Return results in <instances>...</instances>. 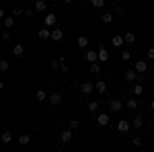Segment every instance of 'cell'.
Here are the masks:
<instances>
[{
    "mask_svg": "<svg viewBox=\"0 0 154 152\" xmlns=\"http://www.w3.org/2000/svg\"><path fill=\"white\" fill-rule=\"evenodd\" d=\"M146 56H148V60H154V47L148 49V54H146Z\"/></svg>",
    "mask_w": 154,
    "mask_h": 152,
    "instance_id": "8d00e7d4",
    "label": "cell"
},
{
    "mask_svg": "<svg viewBox=\"0 0 154 152\" xmlns=\"http://www.w3.org/2000/svg\"><path fill=\"white\" fill-rule=\"evenodd\" d=\"M45 97H48V93L43 91V88H39V91H35V99L41 103V101H45Z\"/></svg>",
    "mask_w": 154,
    "mask_h": 152,
    "instance_id": "d6986e66",
    "label": "cell"
},
{
    "mask_svg": "<svg viewBox=\"0 0 154 152\" xmlns=\"http://www.w3.org/2000/svg\"><path fill=\"white\" fill-rule=\"evenodd\" d=\"M29 136H27V134H23V136H19V144H21V146H27V144H29Z\"/></svg>",
    "mask_w": 154,
    "mask_h": 152,
    "instance_id": "484cf974",
    "label": "cell"
},
{
    "mask_svg": "<svg viewBox=\"0 0 154 152\" xmlns=\"http://www.w3.org/2000/svg\"><path fill=\"white\" fill-rule=\"evenodd\" d=\"M25 2H29V0H25Z\"/></svg>",
    "mask_w": 154,
    "mask_h": 152,
    "instance_id": "ee69618b",
    "label": "cell"
},
{
    "mask_svg": "<svg viewBox=\"0 0 154 152\" xmlns=\"http://www.w3.org/2000/svg\"><path fill=\"white\" fill-rule=\"evenodd\" d=\"M130 58H131V54L128 51V49H123V51H121V60H125V62H128Z\"/></svg>",
    "mask_w": 154,
    "mask_h": 152,
    "instance_id": "d590c367",
    "label": "cell"
},
{
    "mask_svg": "<svg viewBox=\"0 0 154 152\" xmlns=\"http://www.w3.org/2000/svg\"><path fill=\"white\" fill-rule=\"evenodd\" d=\"M35 11H45V0H35Z\"/></svg>",
    "mask_w": 154,
    "mask_h": 152,
    "instance_id": "83f0119b",
    "label": "cell"
},
{
    "mask_svg": "<svg viewBox=\"0 0 154 152\" xmlns=\"http://www.w3.org/2000/svg\"><path fill=\"white\" fill-rule=\"evenodd\" d=\"M23 54H25V47L21 45V43L12 45V56H14V58H23Z\"/></svg>",
    "mask_w": 154,
    "mask_h": 152,
    "instance_id": "52a82bcc",
    "label": "cell"
},
{
    "mask_svg": "<svg viewBox=\"0 0 154 152\" xmlns=\"http://www.w3.org/2000/svg\"><path fill=\"white\" fill-rule=\"evenodd\" d=\"M60 140H62V142H70V140H72V129H62Z\"/></svg>",
    "mask_w": 154,
    "mask_h": 152,
    "instance_id": "5bb4252c",
    "label": "cell"
},
{
    "mask_svg": "<svg viewBox=\"0 0 154 152\" xmlns=\"http://www.w3.org/2000/svg\"><path fill=\"white\" fill-rule=\"evenodd\" d=\"M8 68H11V64H8V60H0V70H2V72H6Z\"/></svg>",
    "mask_w": 154,
    "mask_h": 152,
    "instance_id": "f1b7e54d",
    "label": "cell"
},
{
    "mask_svg": "<svg viewBox=\"0 0 154 152\" xmlns=\"http://www.w3.org/2000/svg\"><path fill=\"white\" fill-rule=\"evenodd\" d=\"M12 14H25L23 8H12Z\"/></svg>",
    "mask_w": 154,
    "mask_h": 152,
    "instance_id": "f35d334b",
    "label": "cell"
},
{
    "mask_svg": "<svg viewBox=\"0 0 154 152\" xmlns=\"http://www.w3.org/2000/svg\"><path fill=\"white\" fill-rule=\"evenodd\" d=\"M109 60V51L105 47H99V62H107Z\"/></svg>",
    "mask_w": 154,
    "mask_h": 152,
    "instance_id": "e0dca14e",
    "label": "cell"
},
{
    "mask_svg": "<svg viewBox=\"0 0 154 152\" xmlns=\"http://www.w3.org/2000/svg\"><path fill=\"white\" fill-rule=\"evenodd\" d=\"M115 14H123V6H115Z\"/></svg>",
    "mask_w": 154,
    "mask_h": 152,
    "instance_id": "ab89813d",
    "label": "cell"
},
{
    "mask_svg": "<svg viewBox=\"0 0 154 152\" xmlns=\"http://www.w3.org/2000/svg\"><path fill=\"white\" fill-rule=\"evenodd\" d=\"M97 109H99V103H97V101L88 103V111H91V113H97Z\"/></svg>",
    "mask_w": 154,
    "mask_h": 152,
    "instance_id": "1f68e13d",
    "label": "cell"
},
{
    "mask_svg": "<svg viewBox=\"0 0 154 152\" xmlns=\"http://www.w3.org/2000/svg\"><path fill=\"white\" fill-rule=\"evenodd\" d=\"M56 23H58V17H56L54 12L45 14V27H56Z\"/></svg>",
    "mask_w": 154,
    "mask_h": 152,
    "instance_id": "8992f818",
    "label": "cell"
},
{
    "mask_svg": "<svg viewBox=\"0 0 154 152\" xmlns=\"http://www.w3.org/2000/svg\"><path fill=\"white\" fill-rule=\"evenodd\" d=\"M91 72H93V74H99V72H101V66H99V62L91 64Z\"/></svg>",
    "mask_w": 154,
    "mask_h": 152,
    "instance_id": "4dcf8cb0",
    "label": "cell"
},
{
    "mask_svg": "<svg viewBox=\"0 0 154 152\" xmlns=\"http://www.w3.org/2000/svg\"><path fill=\"white\" fill-rule=\"evenodd\" d=\"M25 17L27 19H33L35 17V8H25Z\"/></svg>",
    "mask_w": 154,
    "mask_h": 152,
    "instance_id": "d6a6232c",
    "label": "cell"
},
{
    "mask_svg": "<svg viewBox=\"0 0 154 152\" xmlns=\"http://www.w3.org/2000/svg\"><path fill=\"white\" fill-rule=\"evenodd\" d=\"M125 107L134 111V109H138V101H136V99H128V103H125Z\"/></svg>",
    "mask_w": 154,
    "mask_h": 152,
    "instance_id": "7402d4cb",
    "label": "cell"
},
{
    "mask_svg": "<svg viewBox=\"0 0 154 152\" xmlns=\"http://www.w3.org/2000/svg\"><path fill=\"white\" fill-rule=\"evenodd\" d=\"M131 93L136 95V97L144 95V84H142V82H136V84H134V88H131Z\"/></svg>",
    "mask_w": 154,
    "mask_h": 152,
    "instance_id": "9a60e30c",
    "label": "cell"
},
{
    "mask_svg": "<svg viewBox=\"0 0 154 152\" xmlns=\"http://www.w3.org/2000/svg\"><path fill=\"white\" fill-rule=\"evenodd\" d=\"M51 68H54V70L68 72V66H66V62H64V58H60V60H54V62H51Z\"/></svg>",
    "mask_w": 154,
    "mask_h": 152,
    "instance_id": "3957f363",
    "label": "cell"
},
{
    "mask_svg": "<svg viewBox=\"0 0 154 152\" xmlns=\"http://www.w3.org/2000/svg\"><path fill=\"white\" fill-rule=\"evenodd\" d=\"M86 62H91V64L99 62V51H93V49H88V51H86Z\"/></svg>",
    "mask_w": 154,
    "mask_h": 152,
    "instance_id": "ba28073f",
    "label": "cell"
},
{
    "mask_svg": "<svg viewBox=\"0 0 154 152\" xmlns=\"http://www.w3.org/2000/svg\"><path fill=\"white\" fill-rule=\"evenodd\" d=\"M140 2H148V0H140Z\"/></svg>",
    "mask_w": 154,
    "mask_h": 152,
    "instance_id": "7bdbcfd3",
    "label": "cell"
},
{
    "mask_svg": "<svg viewBox=\"0 0 154 152\" xmlns=\"http://www.w3.org/2000/svg\"><path fill=\"white\" fill-rule=\"evenodd\" d=\"M117 129L121 132V134H128V132L131 129V123H130V121H125V119H121V121L117 123Z\"/></svg>",
    "mask_w": 154,
    "mask_h": 152,
    "instance_id": "5b68a950",
    "label": "cell"
},
{
    "mask_svg": "<svg viewBox=\"0 0 154 152\" xmlns=\"http://www.w3.org/2000/svg\"><path fill=\"white\" fill-rule=\"evenodd\" d=\"M125 78H128V82H134V80L138 82V78H140V74H138L136 70H128V72H125Z\"/></svg>",
    "mask_w": 154,
    "mask_h": 152,
    "instance_id": "7c38bea8",
    "label": "cell"
},
{
    "mask_svg": "<svg viewBox=\"0 0 154 152\" xmlns=\"http://www.w3.org/2000/svg\"><path fill=\"white\" fill-rule=\"evenodd\" d=\"M0 140H2V144H11V142H12V134H11V132H4Z\"/></svg>",
    "mask_w": 154,
    "mask_h": 152,
    "instance_id": "44dd1931",
    "label": "cell"
},
{
    "mask_svg": "<svg viewBox=\"0 0 154 152\" xmlns=\"http://www.w3.org/2000/svg\"><path fill=\"white\" fill-rule=\"evenodd\" d=\"M95 91V82H91V80H86L80 84V95H84V97H88V95Z\"/></svg>",
    "mask_w": 154,
    "mask_h": 152,
    "instance_id": "6da1fadb",
    "label": "cell"
},
{
    "mask_svg": "<svg viewBox=\"0 0 154 152\" xmlns=\"http://www.w3.org/2000/svg\"><path fill=\"white\" fill-rule=\"evenodd\" d=\"M109 109H111V113H121L123 111V103L119 99H111L109 101Z\"/></svg>",
    "mask_w": 154,
    "mask_h": 152,
    "instance_id": "7a4b0ae2",
    "label": "cell"
},
{
    "mask_svg": "<svg viewBox=\"0 0 154 152\" xmlns=\"http://www.w3.org/2000/svg\"><path fill=\"white\" fill-rule=\"evenodd\" d=\"M103 23H113V12H103Z\"/></svg>",
    "mask_w": 154,
    "mask_h": 152,
    "instance_id": "4316f807",
    "label": "cell"
},
{
    "mask_svg": "<svg viewBox=\"0 0 154 152\" xmlns=\"http://www.w3.org/2000/svg\"><path fill=\"white\" fill-rule=\"evenodd\" d=\"M134 70L138 72V74H144V72L148 70V62H146V60H138L136 66H134Z\"/></svg>",
    "mask_w": 154,
    "mask_h": 152,
    "instance_id": "277c9868",
    "label": "cell"
},
{
    "mask_svg": "<svg viewBox=\"0 0 154 152\" xmlns=\"http://www.w3.org/2000/svg\"><path fill=\"white\" fill-rule=\"evenodd\" d=\"M131 144H134V146H142V138H140V136H134V138H131Z\"/></svg>",
    "mask_w": 154,
    "mask_h": 152,
    "instance_id": "836d02e7",
    "label": "cell"
},
{
    "mask_svg": "<svg viewBox=\"0 0 154 152\" xmlns=\"http://www.w3.org/2000/svg\"><path fill=\"white\" fill-rule=\"evenodd\" d=\"M49 103L51 105H60L62 103V93H51L49 95Z\"/></svg>",
    "mask_w": 154,
    "mask_h": 152,
    "instance_id": "9c48e42d",
    "label": "cell"
},
{
    "mask_svg": "<svg viewBox=\"0 0 154 152\" xmlns=\"http://www.w3.org/2000/svg\"><path fill=\"white\" fill-rule=\"evenodd\" d=\"M64 2H68V4H70V2H72V0H64Z\"/></svg>",
    "mask_w": 154,
    "mask_h": 152,
    "instance_id": "b9f144b4",
    "label": "cell"
},
{
    "mask_svg": "<svg viewBox=\"0 0 154 152\" xmlns=\"http://www.w3.org/2000/svg\"><path fill=\"white\" fill-rule=\"evenodd\" d=\"M150 109H152V111H154V99H152V103H150Z\"/></svg>",
    "mask_w": 154,
    "mask_h": 152,
    "instance_id": "60d3db41",
    "label": "cell"
},
{
    "mask_svg": "<svg viewBox=\"0 0 154 152\" xmlns=\"http://www.w3.org/2000/svg\"><path fill=\"white\" fill-rule=\"evenodd\" d=\"M142 126H144L142 115H136V117H134V121H131V128H134V129H140Z\"/></svg>",
    "mask_w": 154,
    "mask_h": 152,
    "instance_id": "4fadbf2b",
    "label": "cell"
},
{
    "mask_svg": "<svg viewBox=\"0 0 154 152\" xmlns=\"http://www.w3.org/2000/svg\"><path fill=\"white\" fill-rule=\"evenodd\" d=\"M123 43H125V39H123V35H115L113 39H111V45H113V47H121Z\"/></svg>",
    "mask_w": 154,
    "mask_h": 152,
    "instance_id": "8fae6325",
    "label": "cell"
},
{
    "mask_svg": "<svg viewBox=\"0 0 154 152\" xmlns=\"http://www.w3.org/2000/svg\"><path fill=\"white\" fill-rule=\"evenodd\" d=\"M39 39H51V31H49V27H43V29H39Z\"/></svg>",
    "mask_w": 154,
    "mask_h": 152,
    "instance_id": "30bf717a",
    "label": "cell"
},
{
    "mask_svg": "<svg viewBox=\"0 0 154 152\" xmlns=\"http://www.w3.org/2000/svg\"><path fill=\"white\" fill-rule=\"evenodd\" d=\"M68 128H70L72 132H74V129H78V121H76V119H72V121H68Z\"/></svg>",
    "mask_w": 154,
    "mask_h": 152,
    "instance_id": "e575fe53",
    "label": "cell"
},
{
    "mask_svg": "<svg viewBox=\"0 0 154 152\" xmlns=\"http://www.w3.org/2000/svg\"><path fill=\"white\" fill-rule=\"evenodd\" d=\"M8 39H11V33H8V31H4V33H2V41H8Z\"/></svg>",
    "mask_w": 154,
    "mask_h": 152,
    "instance_id": "74e56055",
    "label": "cell"
},
{
    "mask_svg": "<svg viewBox=\"0 0 154 152\" xmlns=\"http://www.w3.org/2000/svg\"><path fill=\"white\" fill-rule=\"evenodd\" d=\"M76 43H78V47H86V45H88V37L80 35V37H78V41H76Z\"/></svg>",
    "mask_w": 154,
    "mask_h": 152,
    "instance_id": "603a6c76",
    "label": "cell"
},
{
    "mask_svg": "<svg viewBox=\"0 0 154 152\" xmlns=\"http://www.w3.org/2000/svg\"><path fill=\"white\" fill-rule=\"evenodd\" d=\"M123 39H125V43H134V41H136V35H134L131 31H128V33L123 35Z\"/></svg>",
    "mask_w": 154,
    "mask_h": 152,
    "instance_id": "cb8c5ba5",
    "label": "cell"
},
{
    "mask_svg": "<svg viewBox=\"0 0 154 152\" xmlns=\"http://www.w3.org/2000/svg\"><path fill=\"white\" fill-rule=\"evenodd\" d=\"M4 27H6V29H12V27H14V21H12V17H4Z\"/></svg>",
    "mask_w": 154,
    "mask_h": 152,
    "instance_id": "d4e9b609",
    "label": "cell"
},
{
    "mask_svg": "<svg viewBox=\"0 0 154 152\" xmlns=\"http://www.w3.org/2000/svg\"><path fill=\"white\" fill-rule=\"evenodd\" d=\"M97 123H99V126H107V123H109V115H107V113H99Z\"/></svg>",
    "mask_w": 154,
    "mask_h": 152,
    "instance_id": "ac0fdd59",
    "label": "cell"
},
{
    "mask_svg": "<svg viewBox=\"0 0 154 152\" xmlns=\"http://www.w3.org/2000/svg\"><path fill=\"white\" fill-rule=\"evenodd\" d=\"M91 4H93L95 8H103V6H105V0H91Z\"/></svg>",
    "mask_w": 154,
    "mask_h": 152,
    "instance_id": "f546056e",
    "label": "cell"
},
{
    "mask_svg": "<svg viewBox=\"0 0 154 152\" xmlns=\"http://www.w3.org/2000/svg\"><path fill=\"white\" fill-rule=\"evenodd\" d=\"M95 88H97V93H105V91H107V82L99 80V82L95 84Z\"/></svg>",
    "mask_w": 154,
    "mask_h": 152,
    "instance_id": "ffe728a7",
    "label": "cell"
},
{
    "mask_svg": "<svg viewBox=\"0 0 154 152\" xmlns=\"http://www.w3.org/2000/svg\"><path fill=\"white\" fill-rule=\"evenodd\" d=\"M62 35H64V33H62V29H60V27H54V29H51V39H54V41H60Z\"/></svg>",
    "mask_w": 154,
    "mask_h": 152,
    "instance_id": "2e32d148",
    "label": "cell"
}]
</instances>
